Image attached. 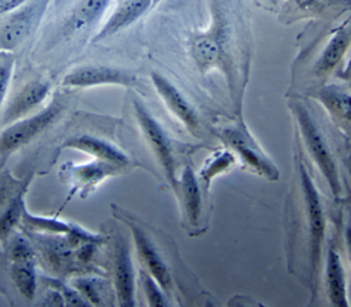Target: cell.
I'll return each instance as SVG.
<instances>
[{
    "instance_id": "obj_2",
    "label": "cell",
    "mask_w": 351,
    "mask_h": 307,
    "mask_svg": "<svg viewBox=\"0 0 351 307\" xmlns=\"http://www.w3.org/2000/svg\"><path fill=\"white\" fill-rule=\"evenodd\" d=\"M235 22L223 0H212V19L209 27L193 33L189 40V56L202 75L213 70L225 74L229 88L233 90L237 77L233 74L232 51L235 47Z\"/></svg>"
},
{
    "instance_id": "obj_12",
    "label": "cell",
    "mask_w": 351,
    "mask_h": 307,
    "mask_svg": "<svg viewBox=\"0 0 351 307\" xmlns=\"http://www.w3.org/2000/svg\"><path fill=\"white\" fill-rule=\"evenodd\" d=\"M114 289L117 302L123 307H134L136 304L135 299V284L136 273L131 256L130 243L119 236L114 243Z\"/></svg>"
},
{
    "instance_id": "obj_14",
    "label": "cell",
    "mask_w": 351,
    "mask_h": 307,
    "mask_svg": "<svg viewBox=\"0 0 351 307\" xmlns=\"http://www.w3.org/2000/svg\"><path fill=\"white\" fill-rule=\"evenodd\" d=\"M351 9V0H285L282 22L295 23L304 19H328Z\"/></svg>"
},
{
    "instance_id": "obj_7",
    "label": "cell",
    "mask_w": 351,
    "mask_h": 307,
    "mask_svg": "<svg viewBox=\"0 0 351 307\" xmlns=\"http://www.w3.org/2000/svg\"><path fill=\"white\" fill-rule=\"evenodd\" d=\"M351 49V21L337 26L326 36L324 46L320 49L311 66V79L324 83L330 75L340 70L347 53Z\"/></svg>"
},
{
    "instance_id": "obj_31",
    "label": "cell",
    "mask_w": 351,
    "mask_h": 307,
    "mask_svg": "<svg viewBox=\"0 0 351 307\" xmlns=\"http://www.w3.org/2000/svg\"><path fill=\"white\" fill-rule=\"evenodd\" d=\"M40 304L42 306H64V299H63L62 293L53 287L51 291H49L46 293L45 299L42 300Z\"/></svg>"
},
{
    "instance_id": "obj_10",
    "label": "cell",
    "mask_w": 351,
    "mask_h": 307,
    "mask_svg": "<svg viewBox=\"0 0 351 307\" xmlns=\"http://www.w3.org/2000/svg\"><path fill=\"white\" fill-rule=\"evenodd\" d=\"M127 225L131 230L135 251L143 265V269L161 284V287L168 295H171L173 289V279L169 266L167 265L162 254L160 252L158 246L154 243V241L141 226L131 221H127Z\"/></svg>"
},
{
    "instance_id": "obj_24",
    "label": "cell",
    "mask_w": 351,
    "mask_h": 307,
    "mask_svg": "<svg viewBox=\"0 0 351 307\" xmlns=\"http://www.w3.org/2000/svg\"><path fill=\"white\" fill-rule=\"evenodd\" d=\"M73 286L82 293V296L91 304V306H104V282L101 279L95 278H80L73 282Z\"/></svg>"
},
{
    "instance_id": "obj_8",
    "label": "cell",
    "mask_w": 351,
    "mask_h": 307,
    "mask_svg": "<svg viewBox=\"0 0 351 307\" xmlns=\"http://www.w3.org/2000/svg\"><path fill=\"white\" fill-rule=\"evenodd\" d=\"M151 82L158 93L162 103L169 110L175 119L191 132L193 136L199 137L202 134V120L199 114L191 101L185 97V94L175 86L169 79L158 71L151 73Z\"/></svg>"
},
{
    "instance_id": "obj_30",
    "label": "cell",
    "mask_w": 351,
    "mask_h": 307,
    "mask_svg": "<svg viewBox=\"0 0 351 307\" xmlns=\"http://www.w3.org/2000/svg\"><path fill=\"white\" fill-rule=\"evenodd\" d=\"M13 75V62L0 64V107H2Z\"/></svg>"
},
{
    "instance_id": "obj_15",
    "label": "cell",
    "mask_w": 351,
    "mask_h": 307,
    "mask_svg": "<svg viewBox=\"0 0 351 307\" xmlns=\"http://www.w3.org/2000/svg\"><path fill=\"white\" fill-rule=\"evenodd\" d=\"M311 95L323 106L333 124L351 137V90L346 86H319Z\"/></svg>"
},
{
    "instance_id": "obj_25",
    "label": "cell",
    "mask_w": 351,
    "mask_h": 307,
    "mask_svg": "<svg viewBox=\"0 0 351 307\" xmlns=\"http://www.w3.org/2000/svg\"><path fill=\"white\" fill-rule=\"evenodd\" d=\"M140 282L144 291L148 306L151 307H165L169 306L168 293L162 289L161 284L155 280L147 271H140Z\"/></svg>"
},
{
    "instance_id": "obj_33",
    "label": "cell",
    "mask_w": 351,
    "mask_h": 307,
    "mask_svg": "<svg viewBox=\"0 0 351 307\" xmlns=\"http://www.w3.org/2000/svg\"><path fill=\"white\" fill-rule=\"evenodd\" d=\"M26 2L27 0H0V14L13 12L14 9L21 8Z\"/></svg>"
},
{
    "instance_id": "obj_4",
    "label": "cell",
    "mask_w": 351,
    "mask_h": 307,
    "mask_svg": "<svg viewBox=\"0 0 351 307\" xmlns=\"http://www.w3.org/2000/svg\"><path fill=\"white\" fill-rule=\"evenodd\" d=\"M221 141L235 154L242 167L259 177L278 181L280 171L259 145L256 138L242 120H237L217 130Z\"/></svg>"
},
{
    "instance_id": "obj_29",
    "label": "cell",
    "mask_w": 351,
    "mask_h": 307,
    "mask_svg": "<svg viewBox=\"0 0 351 307\" xmlns=\"http://www.w3.org/2000/svg\"><path fill=\"white\" fill-rule=\"evenodd\" d=\"M10 259L12 262L34 260V251L32 249V245L23 238H16L10 247Z\"/></svg>"
},
{
    "instance_id": "obj_22",
    "label": "cell",
    "mask_w": 351,
    "mask_h": 307,
    "mask_svg": "<svg viewBox=\"0 0 351 307\" xmlns=\"http://www.w3.org/2000/svg\"><path fill=\"white\" fill-rule=\"evenodd\" d=\"M237 161L238 160L235 157V154H233L229 148L219 149L206 158L198 177L205 184V188L208 189L213 180L219 175L226 174L228 171H230L237 165Z\"/></svg>"
},
{
    "instance_id": "obj_32",
    "label": "cell",
    "mask_w": 351,
    "mask_h": 307,
    "mask_svg": "<svg viewBox=\"0 0 351 307\" xmlns=\"http://www.w3.org/2000/svg\"><path fill=\"white\" fill-rule=\"evenodd\" d=\"M337 77L344 82V86L351 90V57L346 62V64L337 71Z\"/></svg>"
},
{
    "instance_id": "obj_19",
    "label": "cell",
    "mask_w": 351,
    "mask_h": 307,
    "mask_svg": "<svg viewBox=\"0 0 351 307\" xmlns=\"http://www.w3.org/2000/svg\"><path fill=\"white\" fill-rule=\"evenodd\" d=\"M152 5V0H121L100 32L95 34L94 42L106 40V38L125 30L141 19Z\"/></svg>"
},
{
    "instance_id": "obj_23",
    "label": "cell",
    "mask_w": 351,
    "mask_h": 307,
    "mask_svg": "<svg viewBox=\"0 0 351 307\" xmlns=\"http://www.w3.org/2000/svg\"><path fill=\"white\" fill-rule=\"evenodd\" d=\"M12 279L26 299L32 300L36 295V271L34 260H14L12 262Z\"/></svg>"
},
{
    "instance_id": "obj_34",
    "label": "cell",
    "mask_w": 351,
    "mask_h": 307,
    "mask_svg": "<svg viewBox=\"0 0 351 307\" xmlns=\"http://www.w3.org/2000/svg\"><path fill=\"white\" fill-rule=\"evenodd\" d=\"M344 242H346V254L351 266V218L346 223V230H344Z\"/></svg>"
},
{
    "instance_id": "obj_13",
    "label": "cell",
    "mask_w": 351,
    "mask_h": 307,
    "mask_svg": "<svg viewBox=\"0 0 351 307\" xmlns=\"http://www.w3.org/2000/svg\"><path fill=\"white\" fill-rule=\"evenodd\" d=\"M121 169L123 168L112 165L110 162L93 160L91 162L80 165H63L62 177L69 180L74 192H80L82 198H87L101 182H104L110 177L120 174Z\"/></svg>"
},
{
    "instance_id": "obj_16",
    "label": "cell",
    "mask_w": 351,
    "mask_h": 307,
    "mask_svg": "<svg viewBox=\"0 0 351 307\" xmlns=\"http://www.w3.org/2000/svg\"><path fill=\"white\" fill-rule=\"evenodd\" d=\"M175 194H177L182 208L184 222L189 226H198L202 214L201 180L191 164L184 165Z\"/></svg>"
},
{
    "instance_id": "obj_26",
    "label": "cell",
    "mask_w": 351,
    "mask_h": 307,
    "mask_svg": "<svg viewBox=\"0 0 351 307\" xmlns=\"http://www.w3.org/2000/svg\"><path fill=\"white\" fill-rule=\"evenodd\" d=\"M23 221L25 223H27L36 230H42V232H47V234H58V235H69L74 226L73 223H66L63 221H58L54 218L34 217L29 214L26 209L23 212Z\"/></svg>"
},
{
    "instance_id": "obj_3",
    "label": "cell",
    "mask_w": 351,
    "mask_h": 307,
    "mask_svg": "<svg viewBox=\"0 0 351 307\" xmlns=\"http://www.w3.org/2000/svg\"><path fill=\"white\" fill-rule=\"evenodd\" d=\"M289 107L295 115L296 124L299 127V137L303 143L304 149L315 162L320 175L326 180V185L336 199L343 195V184L340 180L336 157L324 136V132L315 117L311 108L299 99H291Z\"/></svg>"
},
{
    "instance_id": "obj_6",
    "label": "cell",
    "mask_w": 351,
    "mask_h": 307,
    "mask_svg": "<svg viewBox=\"0 0 351 307\" xmlns=\"http://www.w3.org/2000/svg\"><path fill=\"white\" fill-rule=\"evenodd\" d=\"M63 111V104L54 100L46 108L30 117H23L12 123L0 136V152L10 154L27 145L32 140L47 130Z\"/></svg>"
},
{
    "instance_id": "obj_11",
    "label": "cell",
    "mask_w": 351,
    "mask_h": 307,
    "mask_svg": "<svg viewBox=\"0 0 351 307\" xmlns=\"http://www.w3.org/2000/svg\"><path fill=\"white\" fill-rule=\"evenodd\" d=\"M135 75L127 70L111 66L88 64L71 70L67 75H64L62 84L73 88H90L99 86L131 87L135 84Z\"/></svg>"
},
{
    "instance_id": "obj_36",
    "label": "cell",
    "mask_w": 351,
    "mask_h": 307,
    "mask_svg": "<svg viewBox=\"0 0 351 307\" xmlns=\"http://www.w3.org/2000/svg\"><path fill=\"white\" fill-rule=\"evenodd\" d=\"M343 162H344V167H346L347 171H348V174L351 175V152L348 154V157H346V158L343 160Z\"/></svg>"
},
{
    "instance_id": "obj_17",
    "label": "cell",
    "mask_w": 351,
    "mask_h": 307,
    "mask_svg": "<svg viewBox=\"0 0 351 307\" xmlns=\"http://www.w3.org/2000/svg\"><path fill=\"white\" fill-rule=\"evenodd\" d=\"M324 282L330 303L336 307H348L350 302L344 263L333 239L328 242L326 249Z\"/></svg>"
},
{
    "instance_id": "obj_9",
    "label": "cell",
    "mask_w": 351,
    "mask_h": 307,
    "mask_svg": "<svg viewBox=\"0 0 351 307\" xmlns=\"http://www.w3.org/2000/svg\"><path fill=\"white\" fill-rule=\"evenodd\" d=\"M49 2L50 0H27L21 8L14 9L0 29V47L13 50L21 45L40 22Z\"/></svg>"
},
{
    "instance_id": "obj_18",
    "label": "cell",
    "mask_w": 351,
    "mask_h": 307,
    "mask_svg": "<svg viewBox=\"0 0 351 307\" xmlns=\"http://www.w3.org/2000/svg\"><path fill=\"white\" fill-rule=\"evenodd\" d=\"M50 83L43 80H33L19 91L9 103L3 112V124H12L26 117L33 110L40 106L50 93Z\"/></svg>"
},
{
    "instance_id": "obj_1",
    "label": "cell",
    "mask_w": 351,
    "mask_h": 307,
    "mask_svg": "<svg viewBox=\"0 0 351 307\" xmlns=\"http://www.w3.org/2000/svg\"><path fill=\"white\" fill-rule=\"evenodd\" d=\"M290 251L304 246L306 278L311 293H316L319 276L323 266V251L326 245V209L316 182L311 178L304 158L296 151L295 181L290 195Z\"/></svg>"
},
{
    "instance_id": "obj_27",
    "label": "cell",
    "mask_w": 351,
    "mask_h": 307,
    "mask_svg": "<svg viewBox=\"0 0 351 307\" xmlns=\"http://www.w3.org/2000/svg\"><path fill=\"white\" fill-rule=\"evenodd\" d=\"M23 212H25V202L22 197H19L10 204V206L5 210L3 215L0 217V236L6 238L10 235V232L16 228V225L23 219Z\"/></svg>"
},
{
    "instance_id": "obj_37",
    "label": "cell",
    "mask_w": 351,
    "mask_h": 307,
    "mask_svg": "<svg viewBox=\"0 0 351 307\" xmlns=\"http://www.w3.org/2000/svg\"><path fill=\"white\" fill-rule=\"evenodd\" d=\"M152 2H154V3H157V2H160V0H152Z\"/></svg>"
},
{
    "instance_id": "obj_35",
    "label": "cell",
    "mask_w": 351,
    "mask_h": 307,
    "mask_svg": "<svg viewBox=\"0 0 351 307\" xmlns=\"http://www.w3.org/2000/svg\"><path fill=\"white\" fill-rule=\"evenodd\" d=\"M258 2L267 6L269 9H276L280 6V0H258Z\"/></svg>"
},
{
    "instance_id": "obj_21",
    "label": "cell",
    "mask_w": 351,
    "mask_h": 307,
    "mask_svg": "<svg viewBox=\"0 0 351 307\" xmlns=\"http://www.w3.org/2000/svg\"><path fill=\"white\" fill-rule=\"evenodd\" d=\"M108 3L110 0H80V3L73 9L67 19L64 30L67 33H75L88 29L100 21V17L108 8Z\"/></svg>"
},
{
    "instance_id": "obj_5",
    "label": "cell",
    "mask_w": 351,
    "mask_h": 307,
    "mask_svg": "<svg viewBox=\"0 0 351 307\" xmlns=\"http://www.w3.org/2000/svg\"><path fill=\"white\" fill-rule=\"evenodd\" d=\"M132 104L135 119L136 123H138L143 137L149 151L152 152V156L157 160V164L162 169L169 186L175 191L178 182V160L173 143L162 124L154 117L144 103L135 99Z\"/></svg>"
},
{
    "instance_id": "obj_20",
    "label": "cell",
    "mask_w": 351,
    "mask_h": 307,
    "mask_svg": "<svg viewBox=\"0 0 351 307\" xmlns=\"http://www.w3.org/2000/svg\"><path fill=\"white\" fill-rule=\"evenodd\" d=\"M62 148L77 149L80 152L88 154V156H91L94 160L106 161L112 165L120 167L123 169L130 165V158L123 149L111 144L110 141H106L103 138L94 137V136H88V134L67 140Z\"/></svg>"
},
{
    "instance_id": "obj_28",
    "label": "cell",
    "mask_w": 351,
    "mask_h": 307,
    "mask_svg": "<svg viewBox=\"0 0 351 307\" xmlns=\"http://www.w3.org/2000/svg\"><path fill=\"white\" fill-rule=\"evenodd\" d=\"M49 284L54 289L62 293L64 299V306H74V307H90L91 304L82 296V293L75 289V287H70L64 284L60 280H54V279H47Z\"/></svg>"
}]
</instances>
